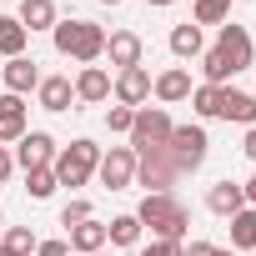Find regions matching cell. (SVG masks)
Listing matches in <instances>:
<instances>
[{"label":"cell","mask_w":256,"mask_h":256,"mask_svg":"<svg viewBox=\"0 0 256 256\" xmlns=\"http://www.w3.org/2000/svg\"><path fill=\"white\" fill-rule=\"evenodd\" d=\"M26 191H30L36 201H46V196L56 191V171H50V166H36V171H26Z\"/></svg>","instance_id":"cell-29"},{"label":"cell","mask_w":256,"mask_h":256,"mask_svg":"<svg viewBox=\"0 0 256 256\" xmlns=\"http://www.w3.org/2000/svg\"><path fill=\"white\" fill-rule=\"evenodd\" d=\"M211 256H236V251H221V246H216V251H211Z\"/></svg>","instance_id":"cell-38"},{"label":"cell","mask_w":256,"mask_h":256,"mask_svg":"<svg viewBox=\"0 0 256 256\" xmlns=\"http://www.w3.org/2000/svg\"><path fill=\"white\" fill-rule=\"evenodd\" d=\"M36 96H40V106H46V110H70V100H76V86H70L66 76H40Z\"/></svg>","instance_id":"cell-18"},{"label":"cell","mask_w":256,"mask_h":256,"mask_svg":"<svg viewBox=\"0 0 256 256\" xmlns=\"http://www.w3.org/2000/svg\"><path fill=\"white\" fill-rule=\"evenodd\" d=\"M0 76H6V90H10V96H26V90H36V86H40V70H36V60H30V56L6 60V70H0Z\"/></svg>","instance_id":"cell-15"},{"label":"cell","mask_w":256,"mask_h":256,"mask_svg":"<svg viewBox=\"0 0 256 256\" xmlns=\"http://www.w3.org/2000/svg\"><path fill=\"white\" fill-rule=\"evenodd\" d=\"M151 96H156L161 106H176V100H186V96H191V70H181V66L161 70V76L151 80Z\"/></svg>","instance_id":"cell-12"},{"label":"cell","mask_w":256,"mask_h":256,"mask_svg":"<svg viewBox=\"0 0 256 256\" xmlns=\"http://www.w3.org/2000/svg\"><path fill=\"white\" fill-rule=\"evenodd\" d=\"M251 96H256V90H251Z\"/></svg>","instance_id":"cell-43"},{"label":"cell","mask_w":256,"mask_h":256,"mask_svg":"<svg viewBox=\"0 0 256 256\" xmlns=\"http://www.w3.org/2000/svg\"><path fill=\"white\" fill-rule=\"evenodd\" d=\"M176 176H181V171H176V161L166 156V146H161V151H141V156H136V181H141V186L166 191Z\"/></svg>","instance_id":"cell-7"},{"label":"cell","mask_w":256,"mask_h":256,"mask_svg":"<svg viewBox=\"0 0 256 256\" xmlns=\"http://www.w3.org/2000/svg\"><path fill=\"white\" fill-rule=\"evenodd\" d=\"M96 166H100V146H96V141H86V136H80V141H70V146L50 161L56 186H86Z\"/></svg>","instance_id":"cell-3"},{"label":"cell","mask_w":256,"mask_h":256,"mask_svg":"<svg viewBox=\"0 0 256 256\" xmlns=\"http://www.w3.org/2000/svg\"><path fill=\"white\" fill-rule=\"evenodd\" d=\"M246 156L256 161V126H251V131H246Z\"/></svg>","instance_id":"cell-36"},{"label":"cell","mask_w":256,"mask_h":256,"mask_svg":"<svg viewBox=\"0 0 256 256\" xmlns=\"http://www.w3.org/2000/svg\"><path fill=\"white\" fill-rule=\"evenodd\" d=\"M26 136V100L20 96H0V141H20Z\"/></svg>","instance_id":"cell-17"},{"label":"cell","mask_w":256,"mask_h":256,"mask_svg":"<svg viewBox=\"0 0 256 256\" xmlns=\"http://www.w3.org/2000/svg\"><path fill=\"white\" fill-rule=\"evenodd\" d=\"M221 120H236V126H256V96L251 90H231V86H221Z\"/></svg>","instance_id":"cell-11"},{"label":"cell","mask_w":256,"mask_h":256,"mask_svg":"<svg viewBox=\"0 0 256 256\" xmlns=\"http://www.w3.org/2000/svg\"><path fill=\"white\" fill-rule=\"evenodd\" d=\"M26 30H56V0H20V16Z\"/></svg>","instance_id":"cell-19"},{"label":"cell","mask_w":256,"mask_h":256,"mask_svg":"<svg viewBox=\"0 0 256 256\" xmlns=\"http://www.w3.org/2000/svg\"><path fill=\"white\" fill-rule=\"evenodd\" d=\"M36 256H70V241H40Z\"/></svg>","instance_id":"cell-33"},{"label":"cell","mask_w":256,"mask_h":256,"mask_svg":"<svg viewBox=\"0 0 256 256\" xmlns=\"http://www.w3.org/2000/svg\"><path fill=\"white\" fill-rule=\"evenodd\" d=\"M171 141V116H166V106H141L136 110V120H131V151L141 156V151H161Z\"/></svg>","instance_id":"cell-4"},{"label":"cell","mask_w":256,"mask_h":256,"mask_svg":"<svg viewBox=\"0 0 256 256\" xmlns=\"http://www.w3.org/2000/svg\"><path fill=\"white\" fill-rule=\"evenodd\" d=\"M76 100H86V106L110 100V76H106L100 66H86V70L76 76Z\"/></svg>","instance_id":"cell-16"},{"label":"cell","mask_w":256,"mask_h":256,"mask_svg":"<svg viewBox=\"0 0 256 256\" xmlns=\"http://www.w3.org/2000/svg\"><path fill=\"white\" fill-rule=\"evenodd\" d=\"M96 176H100L106 191H126V186H136V151H131V146H110V151L100 156Z\"/></svg>","instance_id":"cell-6"},{"label":"cell","mask_w":256,"mask_h":256,"mask_svg":"<svg viewBox=\"0 0 256 256\" xmlns=\"http://www.w3.org/2000/svg\"><path fill=\"white\" fill-rule=\"evenodd\" d=\"M231 251H256V206H241L231 216Z\"/></svg>","instance_id":"cell-21"},{"label":"cell","mask_w":256,"mask_h":256,"mask_svg":"<svg viewBox=\"0 0 256 256\" xmlns=\"http://www.w3.org/2000/svg\"><path fill=\"white\" fill-rule=\"evenodd\" d=\"M231 0H196V26H226Z\"/></svg>","instance_id":"cell-27"},{"label":"cell","mask_w":256,"mask_h":256,"mask_svg":"<svg viewBox=\"0 0 256 256\" xmlns=\"http://www.w3.org/2000/svg\"><path fill=\"white\" fill-rule=\"evenodd\" d=\"M191 106H196V116H221V86H196L191 90Z\"/></svg>","instance_id":"cell-28"},{"label":"cell","mask_w":256,"mask_h":256,"mask_svg":"<svg viewBox=\"0 0 256 256\" xmlns=\"http://www.w3.org/2000/svg\"><path fill=\"white\" fill-rule=\"evenodd\" d=\"M211 251H216L211 241H191V246H186V256H211Z\"/></svg>","instance_id":"cell-35"},{"label":"cell","mask_w":256,"mask_h":256,"mask_svg":"<svg viewBox=\"0 0 256 256\" xmlns=\"http://www.w3.org/2000/svg\"><path fill=\"white\" fill-rule=\"evenodd\" d=\"M10 171H16V156H10L6 146H0V181H10Z\"/></svg>","instance_id":"cell-34"},{"label":"cell","mask_w":256,"mask_h":256,"mask_svg":"<svg viewBox=\"0 0 256 256\" xmlns=\"http://www.w3.org/2000/svg\"><path fill=\"white\" fill-rule=\"evenodd\" d=\"M201 70H206V86H226V80H231V76H236V70H231V66H226V56H221V50H216V46H211V50H206V56H201Z\"/></svg>","instance_id":"cell-26"},{"label":"cell","mask_w":256,"mask_h":256,"mask_svg":"<svg viewBox=\"0 0 256 256\" xmlns=\"http://www.w3.org/2000/svg\"><path fill=\"white\" fill-rule=\"evenodd\" d=\"M241 206H246V191H241L236 181H216V186L206 191V211H211V216H226V221H231Z\"/></svg>","instance_id":"cell-14"},{"label":"cell","mask_w":256,"mask_h":256,"mask_svg":"<svg viewBox=\"0 0 256 256\" xmlns=\"http://www.w3.org/2000/svg\"><path fill=\"white\" fill-rule=\"evenodd\" d=\"M40 241H36V231L30 226H10L6 231V246H0V251H6V256H30Z\"/></svg>","instance_id":"cell-25"},{"label":"cell","mask_w":256,"mask_h":256,"mask_svg":"<svg viewBox=\"0 0 256 256\" xmlns=\"http://www.w3.org/2000/svg\"><path fill=\"white\" fill-rule=\"evenodd\" d=\"M50 161H56V141H50L46 131H26V136L16 141V166L36 171V166H50Z\"/></svg>","instance_id":"cell-10"},{"label":"cell","mask_w":256,"mask_h":256,"mask_svg":"<svg viewBox=\"0 0 256 256\" xmlns=\"http://www.w3.org/2000/svg\"><path fill=\"white\" fill-rule=\"evenodd\" d=\"M141 231H146V226H141V221H136V211H131V216H116V221L106 226V241H110V246H136V241H141Z\"/></svg>","instance_id":"cell-23"},{"label":"cell","mask_w":256,"mask_h":256,"mask_svg":"<svg viewBox=\"0 0 256 256\" xmlns=\"http://www.w3.org/2000/svg\"><path fill=\"white\" fill-rule=\"evenodd\" d=\"M171 50H176L181 60L201 56V26H191V20H186V26H176V30H171Z\"/></svg>","instance_id":"cell-24"},{"label":"cell","mask_w":256,"mask_h":256,"mask_svg":"<svg viewBox=\"0 0 256 256\" xmlns=\"http://www.w3.org/2000/svg\"><path fill=\"white\" fill-rule=\"evenodd\" d=\"M80 221H90V201H66V206H60V226L70 231V226H80Z\"/></svg>","instance_id":"cell-30"},{"label":"cell","mask_w":256,"mask_h":256,"mask_svg":"<svg viewBox=\"0 0 256 256\" xmlns=\"http://www.w3.org/2000/svg\"><path fill=\"white\" fill-rule=\"evenodd\" d=\"M241 191H246V206H256V176H251V181H246Z\"/></svg>","instance_id":"cell-37"},{"label":"cell","mask_w":256,"mask_h":256,"mask_svg":"<svg viewBox=\"0 0 256 256\" xmlns=\"http://www.w3.org/2000/svg\"><path fill=\"white\" fill-rule=\"evenodd\" d=\"M100 6H120V0H100Z\"/></svg>","instance_id":"cell-40"},{"label":"cell","mask_w":256,"mask_h":256,"mask_svg":"<svg viewBox=\"0 0 256 256\" xmlns=\"http://www.w3.org/2000/svg\"><path fill=\"white\" fill-rule=\"evenodd\" d=\"M141 256H186V246H181V241H151Z\"/></svg>","instance_id":"cell-32"},{"label":"cell","mask_w":256,"mask_h":256,"mask_svg":"<svg viewBox=\"0 0 256 256\" xmlns=\"http://www.w3.org/2000/svg\"><path fill=\"white\" fill-rule=\"evenodd\" d=\"M206 131L201 126H171V141H166V156L176 161V171L186 176V171H196L201 161H206Z\"/></svg>","instance_id":"cell-5"},{"label":"cell","mask_w":256,"mask_h":256,"mask_svg":"<svg viewBox=\"0 0 256 256\" xmlns=\"http://www.w3.org/2000/svg\"><path fill=\"white\" fill-rule=\"evenodd\" d=\"M110 90H116V100H120V106L141 110V106L151 100V70H146V66H131V70H120V76L110 80Z\"/></svg>","instance_id":"cell-8"},{"label":"cell","mask_w":256,"mask_h":256,"mask_svg":"<svg viewBox=\"0 0 256 256\" xmlns=\"http://www.w3.org/2000/svg\"><path fill=\"white\" fill-rule=\"evenodd\" d=\"M26 40H30V30H26L16 16H0V56H6V60L26 56Z\"/></svg>","instance_id":"cell-22"},{"label":"cell","mask_w":256,"mask_h":256,"mask_svg":"<svg viewBox=\"0 0 256 256\" xmlns=\"http://www.w3.org/2000/svg\"><path fill=\"white\" fill-rule=\"evenodd\" d=\"M50 36H56V50L70 56V60H80V66H90V60L106 56V30L96 20H56Z\"/></svg>","instance_id":"cell-2"},{"label":"cell","mask_w":256,"mask_h":256,"mask_svg":"<svg viewBox=\"0 0 256 256\" xmlns=\"http://www.w3.org/2000/svg\"><path fill=\"white\" fill-rule=\"evenodd\" d=\"M0 256H6V251H0Z\"/></svg>","instance_id":"cell-42"},{"label":"cell","mask_w":256,"mask_h":256,"mask_svg":"<svg viewBox=\"0 0 256 256\" xmlns=\"http://www.w3.org/2000/svg\"><path fill=\"white\" fill-rule=\"evenodd\" d=\"M131 120H136L131 106H110V110H106V126H110V131H126V136H131Z\"/></svg>","instance_id":"cell-31"},{"label":"cell","mask_w":256,"mask_h":256,"mask_svg":"<svg viewBox=\"0 0 256 256\" xmlns=\"http://www.w3.org/2000/svg\"><path fill=\"white\" fill-rule=\"evenodd\" d=\"M106 246V221H80V226H70V251H86V256H96Z\"/></svg>","instance_id":"cell-20"},{"label":"cell","mask_w":256,"mask_h":256,"mask_svg":"<svg viewBox=\"0 0 256 256\" xmlns=\"http://www.w3.org/2000/svg\"><path fill=\"white\" fill-rule=\"evenodd\" d=\"M216 50L226 56V66H231V70H246V66H251V36H246V26L226 20V26H221V40H216Z\"/></svg>","instance_id":"cell-9"},{"label":"cell","mask_w":256,"mask_h":256,"mask_svg":"<svg viewBox=\"0 0 256 256\" xmlns=\"http://www.w3.org/2000/svg\"><path fill=\"white\" fill-rule=\"evenodd\" d=\"M136 221L156 231V241H181L191 226V211L171 196V191H146V201L136 206Z\"/></svg>","instance_id":"cell-1"},{"label":"cell","mask_w":256,"mask_h":256,"mask_svg":"<svg viewBox=\"0 0 256 256\" xmlns=\"http://www.w3.org/2000/svg\"><path fill=\"white\" fill-rule=\"evenodd\" d=\"M96 256H106V251H96Z\"/></svg>","instance_id":"cell-41"},{"label":"cell","mask_w":256,"mask_h":256,"mask_svg":"<svg viewBox=\"0 0 256 256\" xmlns=\"http://www.w3.org/2000/svg\"><path fill=\"white\" fill-rule=\"evenodd\" d=\"M141 36L136 30H116V36H106V56H110V66H120V70H131V66H141Z\"/></svg>","instance_id":"cell-13"},{"label":"cell","mask_w":256,"mask_h":256,"mask_svg":"<svg viewBox=\"0 0 256 256\" xmlns=\"http://www.w3.org/2000/svg\"><path fill=\"white\" fill-rule=\"evenodd\" d=\"M146 6H171V0H146Z\"/></svg>","instance_id":"cell-39"}]
</instances>
